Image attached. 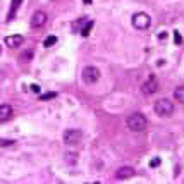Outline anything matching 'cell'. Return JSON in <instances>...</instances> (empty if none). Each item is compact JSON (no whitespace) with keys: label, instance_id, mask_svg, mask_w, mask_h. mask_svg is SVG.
<instances>
[{"label":"cell","instance_id":"1","mask_svg":"<svg viewBox=\"0 0 184 184\" xmlns=\"http://www.w3.org/2000/svg\"><path fill=\"white\" fill-rule=\"evenodd\" d=\"M146 126H148V121H146V117L141 112H134V114H131L127 117V127L131 131L141 132L146 129Z\"/></svg>","mask_w":184,"mask_h":184},{"label":"cell","instance_id":"2","mask_svg":"<svg viewBox=\"0 0 184 184\" xmlns=\"http://www.w3.org/2000/svg\"><path fill=\"white\" fill-rule=\"evenodd\" d=\"M155 112L160 117H169V115L174 114V103L167 98H160V100L155 102Z\"/></svg>","mask_w":184,"mask_h":184},{"label":"cell","instance_id":"3","mask_svg":"<svg viewBox=\"0 0 184 184\" xmlns=\"http://www.w3.org/2000/svg\"><path fill=\"white\" fill-rule=\"evenodd\" d=\"M150 24H151V17H150L146 12H136L134 16H132V26H134L136 29L145 31V29L150 28Z\"/></svg>","mask_w":184,"mask_h":184},{"label":"cell","instance_id":"4","mask_svg":"<svg viewBox=\"0 0 184 184\" xmlns=\"http://www.w3.org/2000/svg\"><path fill=\"white\" fill-rule=\"evenodd\" d=\"M100 78V71L97 69L95 66H88L83 69V81L86 84H95Z\"/></svg>","mask_w":184,"mask_h":184},{"label":"cell","instance_id":"5","mask_svg":"<svg viewBox=\"0 0 184 184\" xmlns=\"http://www.w3.org/2000/svg\"><path fill=\"white\" fill-rule=\"evenodd\" d=\"M81 140H83V132L79 131V129H67V131L64 132V141H66V145H78Z\"/></svg>","mask_w":184,"mask_h":184},{"label":"cell","instance_id":"6","mask_svg":"<svg viewBox=\"0 0 184 184\" xmlns=\"http://www.w3.org/2000/svg\"><path fill=\"white\" fill-rule=\"evenodd\" d=\"M141 90H143V95H153V93H157L158 91V83H157V79H155V76H150V78L146 79V83H143Z\"/></svg>","mask_w":184,"mask_h":184},{"label":"cell","instance_id":"7","mask_svg":"<svg viewBox=\"0 0 184 184\" xmlns=\"http://www.w3.org/2000/svg\"><path fill=\"white\" fill-rule=\"evenodd\" d=\"M47 22V14L43 12V10H36L35 14H33V17H31V26L33 28H41Z\"/></svg>","mask_w":184,"mask_h":184},{"label":"cell","instance_id":"8","mask_svg":"<svg viewBox=\"0 0 184 184\" xmlns=\"http://www.w3.org/2000/svg\"><path fill=\"white\" fill-rule=\"evenodd\" d=\"M22 41H24V36L22 35H10L5 38V45L9 47V48H17V47H21Z\"/></svg>","mask_w":184,"mask_h":184},{"label":"cell","instance_id":"9","mask_svg":"<svg viewBox=\"0 0 184 184\" xmlns=\"http://www.w3.org/2000/svg\"><path fill=\"white\" fill-rule=\"evenodd\" d=\"M12 107L9 103H2L0 105V122H5V121H9L12 117Z\"/></svg>","mask_w":184,"mask_h":184},{"label":"cell","instance_id":"10","mask_svg":"<svg viewBox=\"0 0 184 184\" xmlns=\"http://www.w3.org/2000/svg\"><path fill=\"white\" fill-rule=\"evenodd\" d=\"M132 174H134V169L132 167H121L115 172V177L117 179H129V177H132Z\"/></svg>","mask_w":184,"mask_h":184},{"label":"cell","instance_id":"11","mask_svg":"<svg viewBox=\"0 0 184 184\" xmlns=\"http://www.w3.org/2000/svg\"><path fill=\"white\" fill-rule=\"evenodd\" d=\"M22 0H12L10 2V9H9V14H7V21H12L14 16H16V12H17V9L21 7Z\"/></svg>","mask_w":184,"mask_h":184},{"label":"cell","instance_id":"12","mask_svg":"<svg viewBox=\"0 0 184 184\" xmlns=\"http://www.w3.org/2000/svg\"><path fill=\"white\" fill-rule=\"evenodd\" d=\"M174 98L179 102V103H184V86L175 88L174 90Z\"/></svg>","mask_w":184,"mask_h":184},{"label":"cell","instance_id":"13","mask_svg":"<svg viewBox=\"0 0 184 184\" xmlns=\"http://www.w3.org/2000/svg\"><path fill=\"white\" fill-rule=\"evenodd\" d=\"M91 28H93V21H88V19H86V24H84L83 29H81V36H84V38H86V36L90 35Z\"/></svg>","mask_w":184,"mask_h":184},{"label":"cell","instance_id":"14","mask_svg":"<svg viewBox=\"0 0 184 184\" xmlns=\"http://www.w3.org/2000/svg\"><path fill=\"white\" fill-rule=\"evenodd\" d=\"M57 43V36H47L45 38V41H43V47H47V48H50V47H53V45Z\"/></svg>","mask_w":184,"mask_h":184},{"label":"cell","instance_id":"15","mask_svg":"<svg viewBox=\"0 0 184 184\" xmlns=\"http://www.w3.org/2000/svg\"><path fill=\"white\" fill-rule=\"evenodd\" d=\"M66 160L74 165V163L78 162V153H66Z\"/></svg>","mask_w":184,"mask_h":184},{"label":"cell","instance_id":"16","mask_svg":"<svg viewBox=\"0 0 184 184\" xmlns=\"http://www.w3.org/2000/svg\"><path fill=\"white\" fill-rule=\"evenodd\" d=\"M57 97V93H53V91H50V93H43V95H40V98L41 100H50V98H55Z\"/></svg>","mask_w":184,"mask_h":184},{"label":"cell","instance_id":"17","mask_svg":"<svg viewBox=\"0 0 184 184\" xmlns=\"http://www.w3.org/2000/svg\"><path fill=\"white\" fill-rule=\"evenodd\" d=\"M174 43H182V36H181V33L179 31H174Z\"/></svg>","mask_w":184,"mask_h":184},{"label":"cell","instance_id":"18","mask_svg":"<svg viewBox=\"0 0 184 184\" xmlns=\"http://www.w3.org/2000/svg\"><path fill=\"white\" fill-rule=\"evenodd\" d=\"M10 145H14L12 140H0V146H10Z\"/></svg>","mask_w":184,"mask_h":184},{"label":"cell","instance_id":"19","mask_svg":"<svg viewBox=\"0 0 184 184\" xmlns=\"http://www.w3.org/2000/svg\"><path fill=\"white\" fill-rule=\"evenodd\" d=\"M158 165H160V158H158V157H155L153 160L150 162V167H158Z\"/></svg>","mask_w":184,"mask_h":184},{"label":"cell","instance_id":"20","mask_svg":"<svg viewBox=\"0 0 184 184\" xmlns=\"http://www.w3.org/2000/svg\"><path fill=\"white\" fill-rule=\"evenodd\" d=\"M29 59H31V52L29 53H24V55H21V62H24V60H29Z\"/></svg>","mask_w":184,"mask_h":184},{"label":"cell","instance_id":"21","mask_svg":"<svg viewBox=\"0 0 184 184\" xmlns=\"http://www.w3.org/2000/svg\"><path fill=\"white\" fill-rule=\"evenodd\" d=\"M31 91H33V93H40V86H38V84H31Z\"/></svg>","mask_w":184,"mask_h":184},{"label":"cell","instance_id":"22","mask_svg":"<svg viewBox=\"0 0 184 184\" xmlns=\"http://www.w3.org/2000/svg\"><path fill=\"white\" fill-rule=\"evenodd\" d=\"M158 40H163V41H165V40H167V33H165V31H163V33H160V35H158Z\"/></svg>","mask_w":184,"mask_h":184},{"label":"cell","instance_id":"23","mask_svg":"<svg viewBox=\"0 0 184 184\" xmlns=\"http://www.w3.org/2000/svg\"><path fill=\"white\" fill-rule=\"evenodd\" d=\"M84 4H91V0H83Z\"/></svg>","mask_w":184,"mask_h":184}]
</instances>
